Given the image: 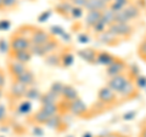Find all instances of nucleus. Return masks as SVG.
Segmentation results:
<instances>
[{
    "instance_id": "e433bc0d",
    "label": "nucleus",
    "mask_w": 146,
    "mask_h": 137,
    "mask_svg": "<svg viewBox=\"0 0 146 137\" xmlns=\"http://www.w3.org/2000/svg\"><path fill=\"white\" fill-rule=\"evenodd\" d=\"M7 121V109L5 104L0 103V125L5 124Z\"/></svg>"
},
{
    "instance_id": "2f4dec72",
    "label": "nucleus",
    "mask_w": 146,
    "mask_h": 137,
    "mask_svg": "<svg viewBox=\"0 0 146 137\" xmlns=\"http://www.w3.org/2000/svg\"><path fill=\"white\" fill-rule=\"evenodd\" d=\"M107 29V26L105 24V22L101 20V18H100V20L96 22V23L94 24V27H93V32L96 35H99V34H101L102 32H105Z\"/></svg>"
},
{
    "instance_id": "423d86ee",
    "label": "nucleus",
    "mask_w": 146,
    "mask_h": 137,
    "mask_svg": "<svg viewBox=\"0 0 146 137\" xmlns=\"http://www.w3.org/2000/svg\"><path fill=\"white\" fill-rule=\"evenodd\" d=\"M52 35L49 33L48 30L42 29V28H35L32 27L31 29V34H29V40H31V45H36L40 46L44 43H46L49 39H51Z\"/></svg>"
},
{
    "instance_id": "bf43d9fd",
    "label": "nucleus",
    "mask_w": 146,
    "mask_h": 137,
    "mask_svg": "<svg viewBox=\"0 0 146 137\" xmlns=\"http://www.w3.org/2000/svg\"><path fill=\"white\" fill-rule=\"evenodd\" d=\"M145 62H146V61H145Z\"/></svg>"
},
{
    "instance_id": "f03ea898",
    "label": "nucleus",
    "mask_w": 146,
    "mask_h": 137,
    "mask_svg": "<svg viewBox=\"0 0 146 137\" xmlns=\"http://www.w3.org/2000/svg\"><path fill=\"white\" fill-rule=\"evenodd\" d=\"M9 44H10V52H17V51H22V50H28L31 47L29 38L18 30L15 34L11 35L10 40H9Z\"/></svg>"
},
{
    "instance_id": "7c9ffc66",
    "label": "nucleus",
    "mask_w": 146,
    "mask_h": 137,
    "mask_svg": "<svg viewBox=\"0 0 146 137\" xmlns=\"http://www.w3.org/2000/svg\"><path fill=\"white\" fill-rule=\"evenodd\" d=\"M40 96H42V94H40V91H39L38 89H36V88H33V86H28L25 98H27V99H29V101H32V99H39V98H40Z\"/></svg>"
},
{
    "instance_id": "473e14b6",
    "label": "nucleus",
    "mask_w": 146,
    "mask_h": 137,
    "mask_svg": "<svg viewBox=\"0 0 146 137\" xmlns=\"http://www.w3.org/2000/svg\"><path fill=\"white\" fill-rule=\"evenodd\" d=\"M138 56L143 61H146V36L143 39V41H141L138 46Z\"/></svg>"
},
{
    "instance_id": "f8f14e48",
    "label": "nucleus",
    "mask_w": 146,
    "mask_h": 137,
    "mask_svg": "<svg viewBox=\"0 0 146 137\" xmlns=\"http://www.w3.org/2000/svg\"><path fill=\"white\" fill-rule=\"evenodd\" d=\"M26 69H27V65H25V63L12 60V58H10V60L7 61V70L12 78L21 75Z\"/></svg>"
},
{
    "instance_id": "39448f33",
    "label": "nucleus",
    "mask_w": 146,
    "mask_h": 137,
    "mask_svg": "<svg viewBox=\"0 0 146 137\" xmlns=\"http://www.w3.org/2000/svg\"><path fill=\"white\" fill-rule=\"evenodd\" d=\"M107 29L111 32V33L115 34L116 36H118L119 39H122V38L128 39L134 33V27L130 26L129 23H117V22H115V23H112L111 26H108Z\"/></svg>"
},
{
    "instance_id": "4468645a",
    "label": "nucleus",
    "mask_w": 146,
    "mask_h": 137,
    "mask_svg": "<svg viewBox=\"0 0 146 137\" xmlns=\"http://www.w3.org/2000/svg\"><path fill=\"white\" fill-rule=\"evenodd\" d=\"M79 98V94L77 89L74 88L73 85L70 84H65L63 85V89H62V92H61V99L65 102H73L74 99Z\"/></svg>"
},
{
    "instance_id": "2eb2a0df",
    "label": "nucleus",
    "mask_w": 146,
    "mask_h": 137,
    "mask_svg": "<svg viewBox=\"0 0 146 137\" xmlns=\"http://www.w3.org/2000/svg\"><path fill=\"white\" fill-rule=\"evenodd\" d=\"M45 126L49 127L51 130H55V131H62L63 130V126H65V123H63V118L58 114H54L49 118V120L46 121Z\"/></svg>"
},
{
    "instance_id": "a211bd4d",
    "label": "nucleus",
    "mask_w": 146,
    "mask_h": 137,
    "mask_svg": "<svg viewBox=\"0 0 146 137\" xmlns=\"http://www.w3.org/2000/svg\"><path fill=\"white\" fill-rule=\"evenodd\" d=\"M12 79H15L16 81H18V83L23 84L26 86H32L34 84V81H35V74L31 69L27 68V69L22 73L21 75H18L16 78H12Z\"/></svg>"
},
{
    "instance_id": "603ef678",
    "label": "nucleus",
    "mask_w": 146,
    "mask_h": 137,
    "mask_svg": "<svg viewBox=\"0 0 146 137\" xmlns=\"http://www.w3.org/2000/svg\"><path fill=\"white\" fill-rule=\"evenodd\" d=\"M3 96H4V89H0V99L3 98Z\"/></svg>"
},
{
    "instance_id": "09e8293b",
    "label": "nucleus",
    "mask_w": 146,
    "mask_h": 137,
    "mask_svg": "<svg viewBox=\"0 0 146 137\" xmlns=\"http://www.w3.org/2000/svg\"><path fill=\"white\" fill-rule=\"evenodd\" d=\"M61 38H62L63 40H65V41H70V40H71V35L65 32V33H63V34L61 35Z\"/></svg>"
},
{
    "instance_id": "6e6552de",
    "label": "nucleus",
    "mask_w": 146,
    "mask_h": 137,
    "mask_svg": "<svg viewBox=\"0 0 146 137\" xmlns=\"http://www.w3.org/2000/svg\"><path fill=\"white\" fill-rule=\"evenodd\" d=\"M131 78L127 74V73H122V74H118V75H115V76H111L107 81V85L110 89L112 91H115V92L118 95V92L122 90V88L125 85V83Z\"/></svg>"
},
{
    "instance_id": "a878e982",
    "label": "nucleus",
    "mask_w": 146,
    "mask_h": 137,
    "mask_svg": "<svg viewBox=\"0 0 146 137\" xmlns=\"http://www.w3.org/2000/svg\"><path fill=\"white\" fill-rule=\"evenodd\" d=\"M73 63H74V55L68 50L61 52V67L65 68H70Z\"/></svg>"
},
{
    "instance_id": "37998d69",
    "label": "nucleus",
    "mask_w": 146,
    "mask_h": 137,
    "mask_svg": "<svg viewBox=\"0 0 146 137\" xmlns=\"http://www.w3.org/2000/svg\"><path fill=\"white\" fill-rule=\"evenodd\" d=\"M6 85V74L1 68H0V89H4Z\"/></svg>"
},
{
    "instance_id": "9b49d317",
    "label": "nucleus",
    "mask_w": 146,
    "mask_h": 137,
    "mask_svg": "<svg viewBox=\"0 0 146 137\" xmlns=\"http://www.w3.org/2000/svg\"><path fill=\"white\" fill-rule=\"evenodd\" d=\"M138 94H139V89L135 86L133 79L128 80L125 83V85L122 88V90L118 92V95H119L121 97H123V98H133Z\"/></svg>"
},
{
    "instance_id": "f3484780",
    "label": "nucleus",
    "mask_w": 146,
    "mask_h": 137,
    "mask_svg": "<svg viewBox=\"0 0 146 137\" xmlns=\"http://www.w3.org/2000/svg\"><path fill=\"white\" fill-rule=\"evenodd\" d=\"M49 118L50 115L46 113V112H44L42 108H39L36 112H34L33 114L31 115L29 118V121L31 123H33L34 125H45L46 124V121L49 120Z\"/></svg>"
},
{
    "instance_id": "72a5a7b5",
    "label": "nucleus",
    "mask_w": 146,
    "mask_h": 137,
    "mask_svg": "<svg viewBox=\"0 0 146 137\" xmlns=\"http://www.w3.org/2000/svg\"><path fill=\"white\" fill-rule=\"evenodd\" d=\"M133 80H134V84L138 89H146V76L139 74L138 76H135Z\"/></svg>"
},
{
    "instance_id": "dca6fc26",
    "label": "nucleus",
    "mask_w": 146,
    "mask_h": 137,
    "mask_svg": "<svg viewBox=\"0 0 146 137\" xmlns=\"http://www.w3.org/2000/svg\"><path fill=\"white\" fill-rule=\"evenodd\" d=\"M110 5V3H107L106 0H86L85 5H84V10L86 11H104L105 9H107Z\"/></svg>"
},
{
    "instance_id": "4d7b16f0",
    "label": "nucleus",
    "mask_w": 146,
    "mask_h": 137,
    "mask_svg": "<svg viewBox=\"0 0 146 137\" xmlns=\"http://www.w3.org/2000/svg\"><path fill=\"white\" fill-rule=\"evenodd\" d=\"M29 1H35V0H29Z\"/></svg>"
},
{
    "instance_id": "c03bdc74",
    "label": "nucleus",
    "mask_w": 146,
    "mask_h": 137,
    "mask_svg": "<svg viewBox=\"0 0 146 137\" xmlns=\"http://www.w3.org/2000/svg\"><path fill=\"white\" fill-rule=\"evenodd\" d=\"M73 6H78V7H83L84 9V5L86 3V0H68Z\"/></svg>"
},
{
    "instance_id": "ea45409f",
    "label": "nucleus",
    "mask_w": 146,
    "mask_h": 137,
    "mask_svg": "<svg viewBox=\"0 0 146 137\" xmlns=\"http://www.w3.org/2000/svg\"><path fill=\"white\" fill-rule=\"evenodd\" d=\"M136 114H138V112L136 111H130V112H127L123 114V117H122V119L124 120V121H129V120H133L134 118L136 117Z\"/></svg>"
},
{
    "instance_id": "f704fd0d",
    "label": "nucleus",
    "mask_w": 146,
    "mask_h": 137,
    "mask_svg": "<svg viewBox=\"0 0 146 137\" xmlns=\"http://www.w3.org/2000/svg\"><path fill=\"white\" fill-rule=\"evenodd\" d=\"M83 7H78V6H73L71 10V15L70 17H72L73 20H79V18L83 16Z\"/></svg>"
},
{
    "instance_id": "9d476101",
    "label": "nucleus",
    "mask_w": 146,
    "mask_h": 137,
    "mask_svg": "<svg viewBox=\"0 0 146 137\" xmlns=\"http://www.w3.org/2000/svg\"><path fill=\"white\" fill-rule=\"evenodd\" d=\"M98 40L100 44L105 45V46H117L121 43V39L116 36L113 33H111L108 29L102 32L101 34L98 35Z\"/></svg>"
},
{
    "instance_id": "58836bf2",
    "label": "nucleus",
    "mask_w": 146,
    "mask_h": 137,
    "mask_svg": "<svg viewBox=\"0 0 146 137\" xmlns=\"http://www.w3.org/2000/svg\"><path fill=\"white\" fill-rule=\"evenodd\" d=\"M0 52H3V53L10 52V44H9V41H5V39L0 40Z\"/></svg>"
},
{
    "instance_id": "ddd939ff",
    "label": "nucleus",
    "mask_w": 146,
    "mask_h": 137,
    "mask_svg": "<svg viewBox=\"0 0 146 137\" xmlns=\"http://www.w3.org/2000/svg\"><path fill=\"white\" fill-rule=\"evenodd\" d=\"M77 55L82 58L83 61H85L89 65H96V55L98 50L91 49V47H85L77 51Z\"/></svg>"
},
{
    "instance_id": "f257e3e1",
    "label": "nucleus",
    "mask_w": 146,
    "mask_h": 137,
    "mask_svg": "<svg viewBox=\"0 0 146 137\" xmlns=\"http://www.w3.org/2000/svg\"><path fill=\"white\" fill-rule=\"evenodd\" d=\"M60 47V41L52 36L51 39H49L46 43H44L43 45H40V46H36V45H31V52L32 55H34V56H39V57H44L46 56V55L51 53V52H55L56 50Z\"/></svg>"
},
{
    "instance_id": "20e7f679",
    "label": "nucleus",
    "mask_w": 146,
    "mask_h": 137,
    "mask_svg": "<svg viewBox=\"0 0 146 137\" xmlns=\"http://www.w3.org/2000/svg\"><path fill=\"white\" fill-rule=\"evenodd\" d=\"M98 101L104 106H116L118 102V95L108 86H104L98 91Z\"/></svg>"
},
{
    "instance_id": "3c124183",
    "label": "nucleus",
    "mask_w": 146,
    "mask_h": 137,
    "mask_svg": "<svg viewBox=\"0 0 146 137\" xmlns=\"http://www.w3.org/2000/svg\"><path fill=\"white\" fill-rule=\"evenodd\" d=\"M82 137H95V136L91 134V132H85V134L82 135Z\"/></svg>"
},
{
    "instance_id": "7ed1b4c3",
    "label": "nucleus",
    "mask_w": 146,
    "mask_h": 137,
    "mask_svg": "<svg viewBox=\"0 0 146 137\" xmlns=\"http://www.w3.org/2000/svg\"><path fill=\"white\" fill-rule=\"evenodd\" d=\"M27 89L28 86H26L23 84L18 83L15 79H12V84L10 86V90H9V94H7V98L11 103H17L18 101H21L22 98H25L26 92H27Z\"/></svg>"
},
{
    "instance_id": "0eeeda50",
    "label": "nucleus",
    "mask_w": 146,
    "mask_h": 137,
    "mask_svg": "<svg viewBox=\"0 0 146 137\" xmlns=\"http://www.w3.org/2000/svg\"><path fill=\"white\" fill-rule=\"evenodd\" d=\"M89 112H90L89 107L80 98H77L73 102H70V104H68V113H71L74 117L85 118L89 115Z\"/></svg>"
},
{
    "instance_id": "c9c22d12",
    "label": "nucleus",
    "mask_w": 146,
    "mask_h": 137,
    "mask_svg": "<svg viewBox=\"0 0 146 137\" xmlns=\"http://www.w3.org/2000/svg\"><path fill=\"white\" fill-rule=\"evenodd\" d=\"M63 83L61 81H55L54 84H51V88H50V91H52L54 94H56L57 96L61 97V92H62V89H63Z\"/></svg>"
},
{
    "instance_id": "79ce46f5",
    "label": "nucleus",
    "mask_w": 146,
    "mask_h": 137,
    "mask_svg": "<svg viewBox=\"0 0 146 137\" xmlns=\"http://www.w3.org/2000/svg\"><path fill=\"white\" fill-rule=\"evenodd\" d=\"M90 41V36L86 33H80L78 35V43L80 44H88Z\"/></svg>"
},
{
    "instance_id": "cd10ccee",
    "label": "nucleus",
    "mask_w": 146,
    "mask_h": 137,
    "mask_svg": "<svg viewBox=\"0 0 146 137\" xmlns=\"http://www.w3.org/2000/svg\"><path fill=\"white\" fill-rule=\"evenodd\" d=\"M16 111L18 114H22V115H27V114H29L31 111H32V103L29 101H21L20 103L17 104L16 107Z\"/></svg>"
},
{
    "instance_id": "de8ad7c7",
    "label": "nucleus",
    "mask_w": 146,
    "mask_h": 137,
    "mask_svg": "<svg viewBox=\"0 0 146 137\" xmlns=\"http://www.w3.org/2000/svg\"><path fill=\"white\" fill-rule=\"evenodd\" d=\"M121 136H122V134H121V132L113 131V132H111V134H108V135L104 136V137H121Z\"/></svg>"
},
{
    "instance_id": "412c9836",
    "label": "nucleus",
    "mask_w": 146,
    "mask_h": 137,
    "mask_svg": "<svg viewBox=\"0 0 146 137\" xmlns=\"http://www.w3.org/2000/svg\"><path fill=\"white\" fill-rule=\"evenodd\" d=\"M72 7H73V5L68 1V0H61V3H58L56 5V7H55V11L57 13H60V15L63 17L70 18Z\"/></svg>"
},
{
    "instance_id": "bb28decb",
    "label": "nucleus",
    "mask_w": 146,
    "mask_h": 137,
    "mask_svg": "<svg viewBox=\"0 0 146 137\" xmlns=\"http://www.w3.org/2000/svg\"><path fill=\"white\" fill-rule=\"evenodd\" d=\"M115 17H116V12L111 10L110 7L105 9V10L101 12V20L105 22V24L107 27L111 26L112 23H115Z\"/></svg>"
},
{
    "instance_id": "6e6d98bb",
    "label": "nucleus",
    "mask_w": 146,
    "mask_h": 137,
    "mask_svg": "<svg viewBox=\"0 0 146 137\" xmlns=\"http://www.w3.org/2000/svg\"><path fill=\"white\" fill-rule=\"evenodd\" d=\"M95 137H104V136H95Z\"/></svg>"
},
{
    "instance_id": "4be33fe9",
    "label": "nucleus",
    "mask_w": 146,
    "mask_h": 137,
    "mask_svg": "<svg viewBox=\"0 0 146 137\" xmlns=\"http://www.w3.org/2000/svg\"><path fill=\"white\" fill-rule=\"evenodd\" d=\"M101 12L102 11H95V10L86 11V16H85V20H84L86 28H93L94 24L101 18Z\"/></svg>"
},
{
    "instance_id": "393cba45",
    "label": "nucleus",
    "mask_w": 146,
    "mask_h": 137,
    "mask_svg": "<svg viewBox=\"0 0 146 137\" xmlns=\"http://www.w3.org/2000/svg\"><path fill=\"white\" fill-rule=\"evenodd\" d=\"M39 101L42 104H52V103H58L61 101V97L60 96H57L56 94H54L52 91H48V92L43 94L40 96Z\"/></svg>"
},
{
    "instance_id": "5fc2aeb1",
    "label": "nucleus",
    "mask_w": 146,
    "mask_h": 137,
    "mask_svg": "<svg viewBox=\"0 0 146 137\" xmlns=\"http://www.w3.org/2000/svg\"><path fill=\"white\" fill-rule=\"evenodd\" d=\"M121 137H128V136H124V135H122V136H121Z\"/></svg>"
},
{
    "instance_id": "8fccbe9b",
    "label": "nucleus",
    "mask_w": 146,
    "mask_h": 137,
    "mask_svg": "<svg viewBox=\"0 0 146 137\" xmlns=\"http://www.w3.org/2000/svg\"><path fill=\"white\" fill-rule=\"evenodd\" d=\"M139 137H146V126H144V129L141 130L140 136H139Z\"/></svg>"
},
{
    "instance_id": "13d9d810",
    "label": "nucleus",
    "mask_w": 146,
    "mask_h": 137,
    "mask_svg": "<svg viewBox=\"0 0 146 137\" xmlns=\"http://www.w3.org/2000/svg\"><path fill=\"white\" fill-rule=\"evenodd\" d=\"M1 137H5V136H1Z\"/></svg>"
},
{
    "instance_id": "a18cd8bd",
    "label": "nucleus",
    "mask_w": 146,
    "mask_h": 137,
    "mask_svg": "<svg viewBox=\"0 0 146 137\" xmlns=\"http://www.w3.org/2000/svg\"><path fill=\"white\" fill-rule=\"evenodd\" d=\"M10 26H11V23L6 20L0 21V30H7L9 28H10Z\"/></svg>"
},
{
    "instance_id": "c85d7f7f",
    "label": "nucleus",
    "mask_w": 146,
    "mask_h": 137,
    "mask_svg": "<svg viewBox=\"0 0 146 137\" xmlns=\"http://www.w3.org/2000/svg\"><path fill=\"white\" fill-rule=\"evenodd\" d=\"M21 0H3V5H1V11H11L16 10L20 5Z\"/></svg>"
},
{
    "instance_id": "864d4df0",
    "label": "nucleus",
    "mask_w": 146,
    "mask_h": 137,
    "mask_svg": "<svg viewBox=\"0 0 146 137\" xmlns=\"http://www.w3.org/2000/svg\"><path fill=\"white\" fill-rule=\"evenodd\" d=\"M66 137H73V136H72V135H68V136H66Z\"/></svg>"
},
{
    "instance_id": "b1692460",
    "label": "nucleus",
    "mask_w": 146,
    "mask_h": 137,
    "mask_svg": "<svg viewBox=\"0 0 146 137\" xmlns=\"http://www.w3.org/2000/svg\"><path fill=\"white\" fill-rule=\"evenodd\" d=\"M116 58V56H113L112 53H110L107 51H98V55H96V63L98 65H102L105 67H107L110 63H112V61Z\"/></svg>"
},
{
    "instance_id": "49530a36",
    "label": "nucleus",
    "mask_w": 146,
    "mask_h": 137,
    "mask_svg": "<svg viewBox=\"0 0 146 137\" xmlns=\"http://www.w3.org/2000/svg\"><path fill=\"white\" fill-rule=\"evenodd\" d=\"M33 135L34 136H38V137H40L43 135V130H42V127H40L39 125H35L34 126V129H33Z\"/></svg>"
},
{
    "instance_id": "4c0bfd02",
    "label": "nucleus",
    "mask_w": 146,
    "mask_h": 137,
    "mask_svg": "<svg viewBox=\"0 0 146 137\" xmlns=\"http://www.w3.org/2000/svg\"><path fill=\"white\" fill-rule=\"evenodd\" d=\"M49 33L51 34L52 36H61L63 33H65V29L62 28L60 26H52L51 28H50Z\"/></svg>"
},
{
    "instance_id": "a19ab883",
    "label": "nucleus",
    "mask_w": 146,
    "mask_h": 137,
    "mask_svg": "<svg viewBox=\"0 0 146 137\" xmlns=\"http://www.w3.org/2000/svg\"><path fill=\"white\" fill-rule=\"evenodd\" d=\"M51 15H52V12L50 11V10H46V11L42 12V13L39 15V17H38V22H46Z\"/></svg>"
},
{
    "instance_id": "aec40b11",
    "label": "nucleus",
    "mask_w": 146,
    "mask_h": 137,
    "mask_svg": "<svg viewBox=\"0 0 146 137\" xmlns=\"http://www.w3.org/2000/svg\"><path fill=\"white\" fill-rule=\"evenodd\" d=\"M123 10H124L125 15L128 16V18H129L130 21L138 20V18L140 17V15H141V9L134 3H129Z\"/></svg>"
},
{
    "instance_id": "1a4fd4ad",
    "label": "nucleus",
    "mask_w": 146,
    "mask_h": 137,
    "mask_svg": "<svg viewBox=\"0 0 146 137\" xmlns=\"http://www.w3.org/2000/svg\"><path fill=\"white\" fill-rule=\"evenodd\" d=\"M128 69V65L124 60L122 58H118L116 57L115 60L112 61V63H110L106 68V74L111 78V76H115V75H118V74H122V73L127 72Z\"/></svg>"
},
{
    "instance_id": "5701e85b",
    "label": "nucleus",
    "mask_w": 146,
    "mask_h": 137,
    "mask_svg": "<svg viewBox=\"0 0 146 137\" xmlns=\"http://www.w3.org/2000/svg\"><path fill=\"white\" fill-rule=\"evenodd\" d=\"M43 58H44L45 65L49 67H54V68L61 67V53H58L56 51L46 55V56H44Z\"/></svg>"
},
{
    "instance_id": "c756f323",
    "label": "nucleus",
    "mask_w": 146,
    "mask_h": 137,
    "mask_svg": "<svg viewBox=\"0 0 146 137\" xmlns=\"http://www.w3.org/2000/svg\"><path fill=\"white\" fill-rule=\"evenodd\" d=\"M44 112H46L50 117L54 115V114H58L60 113V106L58 103H52V104H42V107Z\"/></svg>"
},
{
    "instance_id": "6ab92c4d",
    "label": "nucleus",
    "mask_w": 146,
    "mask_h": 137,
    "mask_svg": "<svg viewBox=\"0 0 146 137\" xmlns=\"http://www.w3.org/2000/svg\"><path fill=\"white\" fill-rule=\"evenodd\" d=\"M9 56H10V58H12V60H16L18 62H22L25 63V65H27L31 60H32V52L31 50H22V51H17V52H9Z\"/></svg>"
}]
</instances>
